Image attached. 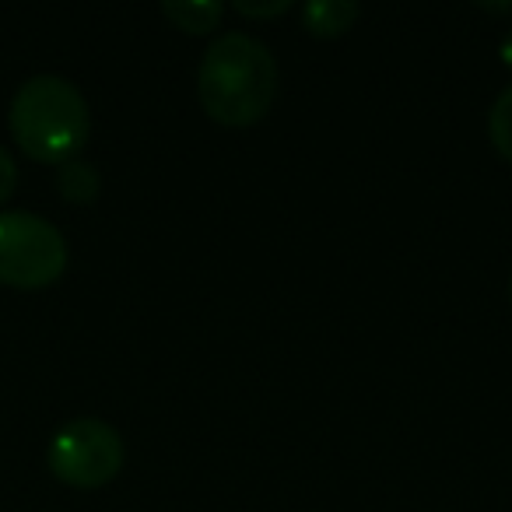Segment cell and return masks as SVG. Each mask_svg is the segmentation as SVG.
Wrapping results in <instances>:
<instances>
[{
  "label": "cell",
  "mask_w": 512,
  "mask_h": 512,
  "mask_svg": "<svg viewBox=\"0 0 512 512\" xmlns=\"http://www.w3.org/2000/svg\"><path fill=\"white\" fill-rule=\"evenodd\" d=\"M8 123L25 155L46 165H64L85 148L92 113L74 81L60 74H36L18 85Z\"/></svg>",
  "instance_id": "obj_2"
},
{
  "label": "cell",
  "mask_w": 512,
  "mask_h": 512,
  "mask_svg": "<svg viewBox=\"0 0 512 512\" xmlns=\"http://www.w3.org/2000/svg\"><path fill=\"white\" fill-rule=\"evenodd\" d=\"M509 302H512V281H509Z\"/></svg>",
  "instance_id": "obj_12"
},
{
  "label": "cell",
  "mask_w": 512,
  "mask_h": 512,
  "mask_svg": "<svg viewBox=\"0 0 512 512\" xmlns=\"http://www.w3.org/2000/svg\"><path fill=\"white\" fill-rule=\"evenodd\" d=\"M15 186H18V162H15V155L0 144V204L15 193Z\"/></svg>",
  "instance_id": "obj_9"
},
{
  "label": "cell",
  "mask_w": 512,
  "mask_h": 512,
  "mask_svg": "<svg viewBox=\"0 0 512 512\" xmlns=\"http://www.w3.org/2000/svg\"><path fill=\"white\" fill-rule=\"evenodd\" d=\"M285 11H292L288 0H274V4H249V0H239V4H235V15H246V18H278V15H285Z\"/></svg>",
  "instance_id": "obj_10"
},
{
  "label": "cell",
  "mask_w": 512,
  "mask_h": 512,
  "mask_svg": "<svg viewBox=\"0 0 512 512\" xmlns=\"http://www.w3.org/2000/svg\"><path fill=\"white\" fill-rule=\"evenodd\" d=\"M57 186L71 204H92L102 190L99 169L92 162H81V158H71V162L57 165Z\"/></svg>",
  "instance_id": "obj_7"
},
{
  "label": "cell",
  "mask_w": 512,
  "mask_h": 512,
  "mask_svg": "<svg viewBox=\"0 0 512 512\" xmlns=\"http://www.w3.org/2000/svg\"><path fill=\"white\" fill-rule=\"evenodd\" d=\"M488 137H491V144H495L498 155H502L505 162H512V85H505L502 92H498L495 106H491Z\"/></svg>",
  "instance_id": "obj_8"
},
{
  "label": "cell",
  "mask_w": 512,
  "mask_h": 512,
  "mask_svg": "<svg viewBox=\"0 0 512 512\" xmlns=\"http://www.w3.org/2000/svg\"><path fill=\"white\" fill-rule=\"evenodd\" d=\"M162 15L176 25L179 32H190V36H207L221 25L225 18V4L218 0H165Z\"/></svg>",
  "instance_id": "obj_6"
},
{
  "label": "cell",
  "mask_w": 512,
  "mask_h": 512,
  "mask_svg": "<svg viewBox=\"0 0 512 512\" xmlns=\"http://www.w3.org/2000/svg\"><path fill=\"white\" fill-rule=\"evenodd\" d=\"M358 15H362V8L355 0H313V4L302 8V22H306L309 36L316 39L344 36V32L355 29Z\"/></svg>",
  "instance_id": "obj_5"
},
{
  "label": "cell",
  "mask_w": 512,
  "mask_h": 512,
  "mask_svg": "<svg viewBox=\"0 0 512 512\" xmlns=\"http://www.w3.org/2000/svg\"><path fill=\"white\" fill-rule=\"evenodd\" d=\"M498 53H502V64L512 71V29L505 32V39H502V46H498Z\"/></svg>",
  "instance_id": "obj_11"
},
{
  "label": "cell",
  "mask_w": 512,
  "mask_h": 512,
  "mask_svg": "<svg viewBox=\"0 0 512 512\" xmlns=\"http://www.w3.org/2000/svg\"><path fill=\"white\" fill-rule=\"evenodd\" d=\"M67 271V239L36 211H0V285L36 292Z\"/></svg>",
  "instance_id": "obj_3"
},
{
  "label": "cell",
  "mask_w": 512,
  "mask_h": 512,
  "mask_svg": "<svg viewBox=\"0 0 512 512\" xmlns=\"http://www.w3.org/2000/svg\"><path fill=\"white\" fill-rule=\"evenodd\" d=\"M278 64L260 39L225 32L204 50L197 67V99L207 120L221 127H253L274 106Z\"/></svg>",
  "instance_id": "obj_1"
},
{
  "label": "cell",
  "mask_w": 512,
  "mask_h": 512,
  "mask_svg": "<svg viewBox=\"0 0 512 512\" xmlns=\"http://www.w3.org/2000/svg\"><path fill=\"white\" fill-rule=\"evenodd\" d=\"M123 435L102 418H74L50 439L46 463L71 488H102L123 470Z\"/></svg>",
  "instance_id": "obj_4"
}]
</instances>
